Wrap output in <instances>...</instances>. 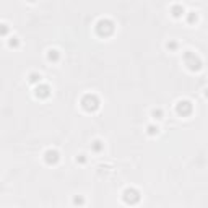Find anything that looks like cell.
Here are the masks:
<instances>
[{
  "mask_svg": "<svg viewBox=\"0 0 208 208\" xmlns=\"http://www.w3.org/2000/svg\"><path fill=\"white\" fill-rule=\"evenodd\" d=\"M81 107L85 111H88V112H95L98 111V107H99V99L96 95H91V93H88V95H85L81 98Z\"/></svg>",
  "mask_w": 208,
  "mask_h": 208,
  "instance_id": "1",
  "label": "cell"
},
{
  "mask_svg": "<svg viewBox=\"0 0 208 208\" xmlns=\"http://www.w3.org/2000/svg\"><path fill=\"white\" fill-rule=\"evenodd\" d=\"M96 33L99 36H109L114 33V21L109 18H101L96 23Z\"/></svg>",
  "mask_w": 208,
  "mask_h": 208,
  "instance_id": "2",
  "label": "cell"
},
{
  "mask_svg": "<svg viewBox=\"0 0 208 208\" xmlns=\"http://www.w3.org/2000/svg\"><path fill=\"white\" fill-rule=\"evenodd\" d=\"M184 62H185V65L189 67V70L192 72H197L202 68V60H200V57L195 54V52H190L187 51L184 54Z\"/></svg>",
  "mask_w": 208,
  "mask_h": 208,
  "instance_id": "3",
  "label": "cell"
},
{
  "mask_svg": "<svg viewBox=\"0 0 208 208\" xmlns=\"http://www.w3.org/2000/svg\"><path fill=\"white\" fill-rule=\"evenodd\" d=\"M122 198H124V202L127 205H135V203L140 202V192L133 187H128V189L124 190V193H122Z\"/></svg>",
  "mask_w": 208,
  "mask_h": 208,
  "instance_id": "4",
  "label": "cell"
},
{
  "mask_svg": "<svg viewBox=\"0 0 208 208\" xmlns=\"http://www.w3.org/2000/svg\"><path fill=\"white\" fill-rule=\"evenodd\" d=\"M176 111L179 116H190L192 111H193V106L190 101H187V99H182V101H179L176 104Z\"/></svg>",
  "mask_w": 208,
  "mask_h": 208,
  "instance_id": "5",
  "label": "cell"
},
{
  "mask_svg": "<svg viewBox=\"0 0 208 208\" xmlns=\"http://www.w3.org/2000/svg\"><path fill=\"white\" fill-rule=\"evenodd\" d=\"M59 159H60V155H59L57 150H47V151L44 153V161L47 164H55Z\"/></svg>",
  "mask_w": 208,
  "mask_h": 208,
  "instance_id": "6",
  "label": "cell"
},
{
  "mask_svg": "<svg viewBox=\"0 0 208 208\" xmlns=\"http://www.w3.org/2000/svg\"><path fill=\"white\" fill-rule=\"evenodd\" d=\"M49 95H51V88H49V85L39 83L38 86H36V96H38V98H47Z\"/></svg>",
  "mask_w": 208,
  "mask_h": 208,
  "instance_id": "7",
  "label": "cell"
},
{
  "mask_svg": "<svg viewBox=\"0 0 208 208\" xmlns=\"http://www.w3.org/2000/svg\"><path fill=\"white\" fill-rule=\"evenodd\" d=\"M59 59H60L59 51H55V49H51V51L47 52V60H49V62H57Z\"/></svg>",
  "mask_w": 208,
  "mask_h": 208,
  "instance_id": "8",
  "label": "cell"
},
{
  "mask_svg": "<svg viewBox=\"0 0 208 208\" xmlns=\"http://www.w3.org/2000/svg\"><path fill=\"white\" fill-rule=\"evenodd\" d=\"M171 12H173V15H174V16H181L182 13H184V7H182V5H179V3H176V5L171 7Z\"/></svg>",
  "mask_w": 208,
  "mask_h": 208,
  "instance_id": "9",
  "label": "cell"
},
{
  "mask_svg": "<svg viewBox=\"0 0 208 208\" xmlns=\"http://www.w3.org/2000/svg\"><path fill=\"white\" fill-rule=\"evenodd\" d=\"M28 81L30 83H41V75L33 72V73H30V76H28Z\"/></svg>",
  "mask_w": 208,
  "mask_h": 208,
  "instance_id": "10",
  "label": "cell"
},
{
  "mask_svg": "<svg viewBox=\"0 0 208 208\" xmlns=\"http://www.w3.org/2000/svg\"><path fill=\"white\" fill-rule=\"evenodd\" d=\"M103 148H104V143H103L101 140H96V141H93V151L99 153V151H103Z\"/></svg>",
  "mask_w": 208,
  "mask_h": 208,
  "instance_id": "11",
  "label": "cell"
},
{
  "mask_svg": "<svg viewBox=\"0 0 208 208\" xmlns=\"http://www.w3.org/2000/svg\"><path fill=\"white\" fill-rule=\"evenodd\" d=\"M158 130H159V128H158L156 125H148V127H146V133H148V135H156Z\"/></svg>",
  "mask_w": 208,
  "mask_h": 208,
  "instance_id": "12",
  "label": "cell"
},
{
  "mask_svg": "<svg viewBox=\"0 0 208 208\" xmlns=\"http://www.w3.org/2000/svg\"><path fill=\"white\" fill-rule=\"evenodd\" d=\"M151 116H153L155 119H163V111L159 109V107H158V109H153Z\"/></svg>",
  "mask_w": 208,
  "mask_h": 208,
  "instance_id": "13",
  "label": "cell"
},
{
  "mask_svg": "<svg viewBox=\"0 0 208 208\" xmlns=\"http://www.w3.org/2000/svg\"><path fill=\"white\" fill-rule=\"evenodd\" d=\"M187 21H189V23H193V21H197V13H195V12H189Z\"/></svg>",
  "mask_w": 208,
  "mask_h": 208,
  "instance_id": "14",
  "label": "cell"
},
{
  "mask_svg": "<svg viewBox=\"0 0 208 208\" xmlns=\"http://www.w3.org/2000/svg\"><path fill=\"white\" fill-rule=\"evenodd\" d=\"M73 203H75L76 206H81V205L85 203V198H83V197H80V195H78V197H75V198H73Z\"/></svg>",
  "mask_w": 208,
  "mask_h": 208,
  "instance_id": "15",
  "label": "cell"
},
{
  "mask_svg": "<svg viewBox=\"0 0 208 208\" xmlns=\"http://www.w3.org/2000/svg\"><path fill=\"white\" fill-rule=\"evenodd\" d=\"M8 44H10V47H16V46L20 44V42H18V38H15V36H13V38H10Z\"/></svg>",
  "mask_w": 208,
  "mask_h": 208,
  "instance_id": "16",
  "label": "cell"
},
{
  "mask_svg": "<svg viewBox=\"0 0 208 208\" xmlns=\"http://www.w3.org/2000/svg\"><path fill=\"white\" fill-rule=\"evenodd\" d=\"M168 49H169V51H176V49H177V42L176 41L168 42Z\"/></svg>",
  "mask_w": 208,
  "mask_h": 208,
  "instance_id": "17",
  "label": "cell"
},
{
  "mask_svg": "<svg viewBox=\"0 0 208 208\" xmlns=\"http://www.w3.org/2000/svg\"><path fill=\"white\" fill-rule=\"evenodd\" d=\"M76 163H81V164H85V163H86V156H85V155L76 156Z\"/></svg>",
  "mask_w": 208,
  "mask_h": 208,
  "instance_id": "18",
  "label": "cell"
},
{
  "mask_svg": "<svg viewBox=\"0 0 208 208\" xmlns=\"http://www.w3.org/2000/svg\"><path fill=\"white\" fill-rule=\"evenodd\" d=\"M0 33H2V36H5L7 33H8V26H7L5 23H2V30H0Z\"/></svg>",
  "mask_w": 208,
  "mask_h": 208,
  "instance_id": "19",
  "label": "cell"
},
{
  "mask_svg": "<svg viewBox=\"0 0 208 208\" xmlns=\"http://www.w3.org/2000/svg\"><path fill=\"white\" fill-rule=\"evenodd\" d=\"M205 96H206V98H208V88H206V90H205Z\"/></svg>",
  "mask_w": 208,
  "mask_h": 208,
  "instance_id": "20",
  "label": "cell"
}]
</instances>
